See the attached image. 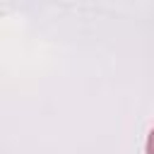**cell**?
<instances>
[{"mask_svg":"<svg viewBox=\"0 0 154 154\" xmlns=\"http://www.w3.org/2000/svg\"><path fill=\"white\" fill-rule=\"evenodd\" d=\"M147 154H154V128H152V132L147 137Z\"/></svg>","mask_w":154,"mask_h":154,"instance_id":"6da1fadb","label":"cell"}]
</instances>
